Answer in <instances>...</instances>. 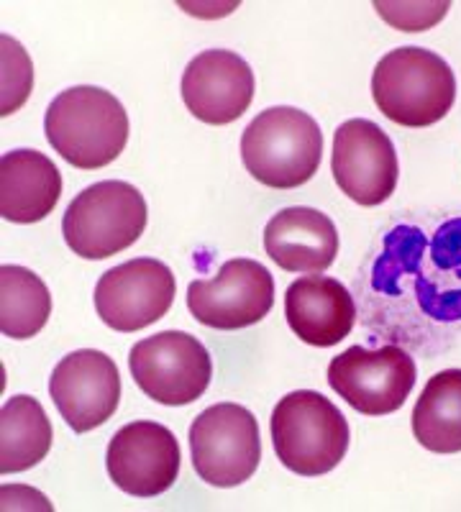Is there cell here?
Returning <instances> with one entry per match:
<instances>
[{
    "instance_id": "cell-1",
    "label": "cell",
    "mask_w": 461,
    "mask_h": 512,
    "mask_svg": "<svg viewBox=\"0 0 461 512\" xmlns=\"http://www.w3.org/2000/svg\"><path fill=\"white\" fill-rule=\"evenodd\" d=\"M408 277L423 313L433 320L461 318V218H451L431 241L413 226L387 233L374 264V282Z\"/></svg>"
},
{
    "instance_id": "cell-2",
    "label": "cell",
    "mask_w": 461,
    "mask_h": 512,
    "mask_svg": "<svg viewBox=\"0 0 461 512\" xmlns=\"http://www.w3.org/2000/svg\"><path fill=\"white\" fill-rule=\"evenodd\" d=\"M44 131L59 157L77 169L108 167L129 141V116L103 88L77 85L52 100Z\"/></svg>"
},
{
    "instance_id": "cell-3",
    "label": "cell",
    "mask_w": 461,
    "mask_h": 512,
    "mask_svg": "<svg viewBox=\"0 0 461 512\" xmlns=\"http://www.w3.org/2000/svg\"><path fill=\"white\" fill-rule=\"evenodd\" d=\"M374 103L392 123L426 128L438 123L456 100V77L444 57L423 47H400L377 62Z\"/></svg>"
},
{
    "instance_id": "cell-4",
    "label": "cell",
    "mask_w": 461,
    "mask_h": 512,
    "mask_svg": "<svg viewBox=\"0 0 461 512\" xmlns=\"http://www.w3.org/2000/svg\"><path fill=\"white\" fill-rule=\"evenodd\" d=\"M323 134L305 111L277 105L259 113L241 136V159L254 180L275 190H292L316 175Z\"/></svg>"
},
{
    "instance_id": "cell-5",
    "label": "cell",
    "mask_w": 461,
    "mask_h": 512,
    "mask_svg": "<svg viewBox=\"0 0 461 512\" xmlns=\"http://www.w3.org/2000/svg\"><path fill=\"white\" fill-rule=\"evenodd\" d=\"M269 431L277 459L300 477L333 472L349 451V423L328 397L313 390L282 397L269 420Z\"/></svg>"
},
{
    "instance_id": "cell-6",
    "label": "cell",
    "mask_w": 461,
    "mask_h": 512,
    "mask_svg": "<svg viewBox=\"0 0 461 512\" xmlns=\"http://www.w3.org/2000/svg\"><path fill=\"white\" fill-rule=\"evenodd\" d=\"M146 200L131 182L106 180L85 187L62 218L65 241L82 259H108L139 241L146 228Z\"/></svg>"
},
{
    "instance_id": "cell-7",
    "label": "cell",
    "mask_w": 461,
    "mask_h": 512,
    "mask_svg": "<svg viewBox=\"0 0 461 512\" xmlns=\"http://www.w3.org/2000/svg\"><path fill=\"white\" fill-rule=\"evenodd\" d=\"M190 451L198 477L211 487H239L262 461L259 423L236 402L203 410L190 425Z\"/></svg>"
},
{
    "instance_id": "cell-8",
    "label": "cell",
    "mask_w": 461,
    "mask_h": 512,
    "mask_svg": "<svg viewBox=\"0 0 461 512\" xmlns=\"http://www.w3.org/2000/svg\"><path fill=\"white\" fill-rule=\"evenodd\" d=\"M129 369L146 397L159 405H190L213 377V361L198 338L185 331H162L131 349Z\"/></svg>"
},
{
    "instance_id": "cell-9",
    "label": "cell",
    "mask_w": 461,
    "mask_h": 512,
    "mask_svg": "<svg viewBox=\"0 0 461 512\" xmlns=\"http://www.w3.org/2000/svg\"><path fill=\"white\" fill-rule=\"evenodd\" d=\"M415 374V361L400 346H351L328 364L331 390L362 415H390L403 408Z\"/></svg>"
},
{
    "instance_id": "cell-10",
    "label": "cell",
    "mask_w": 461,
    "mask_h": 512,
    "mask_svg": "<svg viewBox=\"0 0 461 512\" xmlns=\"http://www.w3.org/2000/svg\"><path fill=\"white\" fill-rule=\"evenodd\" d=\"M275 305V280L254 259H231L211 280L187 287V308L198 323L216 331H239L267 318Z\"/></svg>"
},
{
    "instance_id": "cell-11",
    "label": "cell",
    "mask_w": 461,
    "mask_h": 512,
    "mask_svg": "<svg viewBox=\"0 0 461 512\" xmlns=\"http://www.w3.org/2000/svg\"><path fill=\"white\" fill-rule=\"evenodd\" d=\"M175 274L159 259L141 256L108 269L95 287V310L108 328L134 333L170 313L175 303Z\"/></svg>"
},
{
    "instance_id": "cell-12",
    "label": "cell",
    "mask_w": 461,
    "mask_h": 512,
    "mask_svg": "<svg viewBox=\"0 0 461 512\" xmlns=\"http://www.w3.org/2000/svg\"><path fill=\"white\" fill-rule=\"evenodd\" d=\"M331 169L336 185L364 208L385 203L397 187L395 144L374 121L351 118L333 136Z\"/></svg>"
},
{
    "instance_id": "cell-13",
    "label": "cell",
    "mask_w": 461,
    "mask_h": 512,
    "mask_svg": "<svg viewBox=\"0 0 461 512\" xmlns=\"http://www.w3.org/2000/svg\"><path fill=\"white\" fill-rule=\"evenodd\" d=\"M180 443L175 433L154 420H134L111 438L106 454L108 474L121 492L157 497L177 482Z\"/></svg>"
},
{
    "instance_id": "cell-14",
    "label": "cell",
    "mask_w": 461,
    "mask_h": 512,
    "mask_svg": "<svg viewBox=\"0 0 461 512\" xmlns=\"http://www.w3.org/2000/svg\"><path fill=\"white\" fill-rule=\"evenodd\" d=\"M49 395L75 433H88L113 418L121 400V374L103 351L80 349L54 367Z\"/></svg>"
},
{
    "instance_id": "cell-15",
    "label": "cell",
    "mask_w": 461,
    "mask_h": 512,
    "mask_svg": "<svg viewBox=\"0 0 461 512\" xmlns=\"http://www.w3.org/2000/svg\"><path fill=\"white\" fill-rule=\"evenodd\" d=\"M182 100L198 121L226 126L254 100V72L244 57L228 49H208L190 59L182 75Z\"/></svg>"
},
{
    "instance_id": "cell-16",
    "label": "cell",
    "mask_w": 461,
    "mask_h": 512,
    "mask_svg": "<svg viewBox=\"0 0 461 512\" xmlns=\"http://www.w3.org/2000/svg\"><path fill=\"white\" fill-rule=\"evenodd\" d=\"M285 318L292 333L310 346L328 349L354 328L356 305L351 292L333 277H300L285 292Z\"/></svg>"
},
{
    "instance_id": "cell-17",
    "label": "cell",
    "mask_w": 461,
    "mask_h": 512,
    "mask_svg": "<svg viewBox=\"0 0 461 512\" xmlns=\"http://www.w3.org/2000/svg\"><path fill=\"white\" fill-rule=\"evenodd\" d=\"M264 249L285 272H323L339 254V231L316 208H285L269 218Z\"/></svg>"
},
{
    "instance_id": "cell-18",
    "label": "cell",
    "mask_w": 461,
    "mask_h": 512,
    "mask_svg": "<svg viewBox=\"0 0 461 512\" xmlns=\"http://www.w3.org/2000/svg\"><path fill=\"white\" fill-rule=\"evenodd\" d=\"M62 195V175L47 154L13 149L0 159V216L11 223H39Z\"/></svg>"
},
{
    "instance_id": "cell-19",
    "label": "cell",
    "mask_w": 461,
    "mask_h": 512,
    "mask_svg": "<svg viewBox=\"0 0 461 512\" xmlns=\"http://www.w3.org/2000/svg\"><path fill=\"white\" fill-rule=\"evenodd\" d=\"M413 436L433 454L461 451V369H446L428 379L413 408Z\"/></svg>"
},
{
    "instance_id": "cell-20",
    "label": "cell",
    "mask_w": 461,
    "mask_h": 512,
    "mask_svg": "<svg viewBox=\"0 0 461 512\" xmlns=\"http://www.w3.org/2000/svg\"><path fill=\"white\" fill-rule=\"evenodd\" d=\"M52 436V423L39 400L29 395L6 400L0 410V472L18 474L44 461Z\"/></svg>"
},
{
    "instance_id": "cell-21",
    "label": "cell",
    "mask_w": 461,
    "mask_h": 512,
    "mask_svg": "<svg viewBox=\"0 0 461 512\" xmlns=\"http://www.w3.org/2000/svg\"><path fill=\"white\" fill-rule=\"evenodd\" d=\"M52 315V295L39 274L6 264L0 269V331L8 338L36 336Z\"/></svg>"
},
{
    "instance_id": "cell-22",
    "label": "cell",
    "mask_w": 461,
    "mask_h": 512,
    "mask_svg": "<svg viewBox=\"0 0 461 512\" xmlns=\"http://www.w3.org/2000/svg\"><path fill=\"white\" fill-rule=\"evenodd\" d=\"M34 72L26 52L16 39L3 36V116H11L29 98Z\"/></svg>"
},
{
    "instance_id": "cell-23",
    "label": "cell",
    "mask_w": 461,
    "mask_h": 512,
    "mask_svg": "<svg viewBox=\"0 0 461 512\" xmlns=\"http://www.w3.org/2000/svg\"><path fill=\"white\" fill-rule=\"evenodd\" d=\"M449 8V3H387V0L374 3V11L380 13L387 24L400 31H410V34L436 26Z\"/></svg>"
}]
</instances>
